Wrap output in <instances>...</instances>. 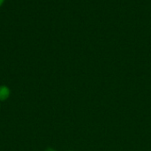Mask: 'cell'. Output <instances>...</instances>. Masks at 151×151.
<instances>
[{
	"label": "cell",
	"mask_w": 151,
	"mask_h": 151,
	"mask_svg": "<svg viewBox=\"0 0 151 151\" xmlns=\"http://www.w3.org/2000/svg\"><path fill=\"white\" fill-rule=\"evenodd\" d=\"M10 89L5 86V85H1L0 86V101H4L7 100L10 96Z\"/></svg>",
	"instance_id": "cell-1"
},
{
	"label": "cell",
	"mask_w": 151,
	"mask_h": 151,
	"mask_svg": "<svg viewBox=\"0 0 151 151\" xmlns=\"http://www.w3.org/2000/svg\"><path fill=\"white\" fill-rule=\"evenodd\" d=\"M4 0H0V6L3 4V3H4Z\"/></svg>",
	"instance_id": "cell-2"
},
{
	"label": "cell",
	"mask_w": 151,
	"mask_h": 151,
	"mask_svg": "<svg viewBox=\"0 0 151 151\" xmlns=\"http://www.w3.org/2000/svg\"><path fill=\"white\" fill-rule=\"evenodd\" d=\"M46 151H54L53 150H50V149H49V150H47Z\"/></svg>",
	"instance_id": "cell-3"
}]
</instances>
